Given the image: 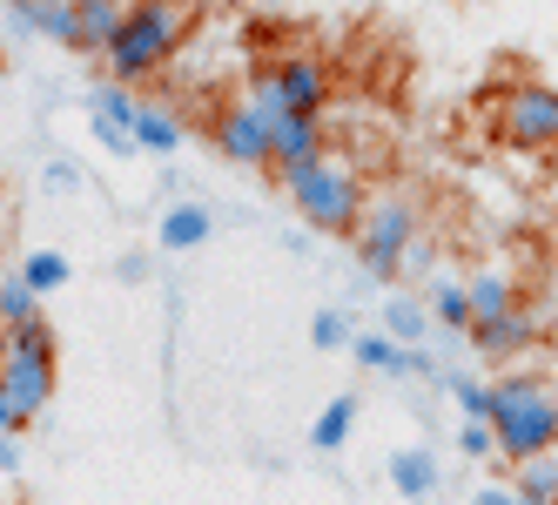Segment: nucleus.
Listing matches in <instances>:
<instances>
[{
	"label": "nucleus",
	"instance_id": "1",
	"mask_svg": "<svg viewBox=\"0 0 558 505\" xmlns=\"http://www.w3.org/2000/svg\"><path fill=\"white\" fill-rule=\"evenodd\" d=\"M182 34H189V8H182V0H135L122 34H114V48L101 55L108 82H122V88L148 82L155 68H169V55L182 48Z\"/></svg>",
	"mask_w": 558,
	"mask_h": 505
},
{
	"label": "nucleus",
	"instance_id": "2",
	"mask_svg": "<svg viewBox=\"0 0 558 505\" xmlns=\"http://www.w3.org/2000/svg\"><path fill=\"white\" fill-rule=\"evenodd\" d=\"M492 432H498V452L511 465L525 458H545L558 445V392L538 377H505L492 384Z\"/></svg>",
	"mask_w": 558,
	"mask_h": 505
},
{
	"label": "nucleus",
	"instance_id": "3",
	"mask_svg": "<svg viewBox=\"0 0 558 505\" xmlns=\"http://www.w3.org/2000/svg\"><path fill=\"white\" fill-rule=\"evenodd\" d=\"M283 189L303 209V223L324 229V237H356V223H364V182H356L343 163H330V155L296 169V176H283Z\"/></svg>",
	"mask_w": 558,
	"mask_h": 505
},
{
	"label": "nucleus",
	"instance_id": "4",
	"mask_svg": "<svg viewBox=\"0 0 558 505\" xmlns=\"http://www.w3.org/2000/svg\"><path fill=\"white\" fill-rule=\"evenodd\" d=\"M250 101L269 122H283V115H324L330 108V68L316 55H283L276 68H263L250 82Z\"/></svg>",
	"mask_w": 558,
	"mask_h": 505
},
{
	"label": "nucleus",
	"instance_id": "5",
	"mask_svg": "<svg viewBox=\"0 0 558 505\" xmlns=\"http://www.w3.org/2000/svg\"><path fill=\"white\" fill-rule=\"evenodd\" d=\"M411 237H417V209L404 196H377V203H364V223H356L350 243H356V256H364L371 277L404 284V250H411Z\"/></svg>",
	"mask_w": 558,
	"mask_h": 505
},
{
	"label": "nucleus",
	"instance_id": "6",
	"mask_svg": "<svg viewBox=\"0 0 558 505\" xmlns=\"http://www.w3.org/2000/svg\"><path fill=\"white\" fill-rule=\"evenodd\" d=\"M498 129L511 148H558V88L551 82H511Z\"/></svg>",
	"mask_w": 558,
	"mask_h": 505
},
{
	"label": "nucleus",
	"instance_id": "7",
	"mask_svg": "<svg viewBox=\"0 0 558 505\" xmlns=\"http://www.w3.org/2000/svg\"><path fill=\"white\" fill-rule=\"evenodd\" d=\"M324 155H330L324 115H283V122H269V169H276V182L310 169V163H324Z\"/></svg>",
	"mask_w": 558,
	"mask_h": 505
},
{
	"label": "nucleus",
	"instance_id": "8",
	"mask_svg": "<svg viewBox=\"0 0 558 505\" xmlns=\"http://www.w3.org/2000/svg\"><path fill=\"white\" fill-rule=\"evenodd\" d=\"M216 148L235 169H269V115L256 101H235L216 115Z\"/></svg>",
	"mask_w": 558,
	"mask_h": 505
},
{
	"label": "nucleus",
	"instance_id": "9",
	"mask_svg": "<svg viewBox=\"0 0 558 505\" xmlns=\"http://www.w3.org/2000/svg\"><path fill=\"white\" fill-rule=\"evenodd\" d=\"M0 384L21 398L27 418H41L54 398V351H14V344H0Z\"/></svg>",
	"mask_w": 558,
	"mask_h": 505
},
{
	"label": "nucleus",
	"instance_id": "10",
	"mask_svg": "<svg viewBox=\"0 0 558 505\" xmlns=\"http://www.w3.org/2000/svg\"><path fill=\"white\" fill-rule=\"evenodd\" d=\"M464 337H471V351H485V358H518V351H532V344H538V317H532L525 303H511L505 317H477Z\"/></svg>",
	"mask_w": 558,
	"mask_h": 505
},
{
	"label": "nucleus",
	"instance_id": "11",
	"mask_svg": "<svg viewBox=\"0 0 558 505\" xmlns=\"http://www.w3.org/2000/svg\"><path fill=\"white\" fill-rule=\"evenodd\" d=\"M135 0H74V55H108Z\"/></svg>",
	"mask_w": 558,
	"mask_h": 505
},
{
	"label": "nucleus",
	"instance_id": "12",
	"mask_svg": "<svg viewBox=\"0 0 558 505\" xmlns=\"http://www.w3.org/2000/svg\"><path fill=\"white\" fill-rule=\"evenodd\" d=\"M14 34H48V41L74 48V0H8Z\"/></svg>",
	"mask_w": 558,
	"mask_h": 505
},
{
	"label": "nucleus",
	"instance_id": "13",
	"mask_svg": "<svg viewBox=\"0 0 558 505\" xmlns=\"http://www.w3.org/2000/svg\"><path fill=\"white\" fill-rule=\"evenodd\" d=\"M209 237H216V216H209L203 203H175V209L162 216V250H175V256H182V250H203Z\"/></svg>",
	"mask_w": 558,
	"mask_h": 505
},
{
	"label": "nucleus",
	"instance_id": "14",
	"mask_svg": "<svg viewBox=\"0 0 558 505\" xmlns=\"http://www.w3.org/2000/svg\"><path fill=\"white\" fill-rule=\"evenodd\" d=\"M356 411H364V405H356V392L330 398L324 411H316V424H310V445H316V452H343V438L356 432Z\"/></svg>",
	"mask_w": 558,
	"mask_h": 505
},
{
	"label": "nucleus",
	"instance_id": "15",
	"mask_svg": "<svg viewBox=\"0 0 558 505\" xmlns=\"http://www.w3.org/2000/svg\"><path fill=\"white\" fill-rule=\"evenodd\" d=\"M390 485L404 498H430L437 492V452H390Z\"/></svg>",
	"mask_w": 558,
	"mask_h": 505
},
{
	"label": "nucleus",
	"instance_id": "16",
	"mask_svg": "<svg viewBox=\"0 0 558 505\" xmlns=\"http://www.w3.org/2000/svg\"><path fill=\"white\" fill-rule=\"evenodd\" d=\"M135 148H148V155H175V148H182V115L142 101V115H135Z\"/></svg>",
	"mask_w": 558,
	"mask_h": 505
},
{
	"label": "nucleus",
	"instance_id": "17",
	"mask_svg": "<svg viewBox=\"0 0 558 505\" xmlns=\"http://www.w3.org/2000/svg\"><path fill=\"white\" fill-rule=\"evenodd\" d=\"M27 317H41V290H34L21 269H8V277H0V330H14Z\"/></svg>",
	"mask_w": 558,
	"mask_h": 505
},
{
	"label": "nucleus",
	"instance_id": "18",
	"mask_svg": "<svg viewBox=\"0 0 558 505\" xmlns=\"http://www.w3.org/2000/svg\"><path fill=\"white\" fill-rule=\"evenodd\" d=\"M430 317L445 324V330H471V284L437 277V284H430Z\"/></svg>",
	"mask_w": 558,
	"mask_h": 505
},
{
	"label": "nucleus",
	"instance_id": "19",
	"mask_svg": "<svg viewBox=\"0 0 558 505\" xmlns=\"http://www.w3.org/2000/svg\"><path fill=\"white\" fill-rule=\"evenodd\" d=\"M518 498L525 505H558V452L518 465Z\"/></svg>",
	"mask_w": 558,
	"mask_h": 505
},
{
	"label": "nucleus",
	"instance_id": "20",
	"mask_svg": "<svg viewBox=\"0 0 558 505\" xmlns=\"http://www.w3.org/2000/svg\"><path fill=\"white\" fill-rule=\"evenodd\" d=\"M14 269H21V277H27L34 290H41V297H48V290H68V277H74V263H68L61 250H27Z\"/></svg>",
	"mask_w": 558,
	"mask_h": 505
},
{
	"label": "nucleus",
	"instance_id": "21",
	"mask_svg": "<svg viewBox=\"0 0 558 505\" xmlns=\"http://www.w3.org/2000/svg\"><path fill=\"white\" fill-rule=\"evenodd\" d=\"M511 303H518V284L505 277V269H485V277L471 284V324H477V317H505Z\"/></svg>",
	"mask_w": 558,
	"mask_h": 505
},
{
	"label": "nucleus",
	"instance_id": "22",
	"mask_svg": "<svg viewBox=\"0 0 558 505\" xmlns=\"http://www.w3.org/2000/svg\"><path fill=\"white\" fill-rule=\"evenodd\" d=\"M424 324H430V310H424V303H411V297H390V303H384V330H390L397 344H417Z\"/></svg>",
	"mask_w": 558,
	"mask_h": 505
},
{
	"label": "nucleus",
	"instance_id": "23",
	"mask_svg": "<svg viewBox=\"0 0 558 505\" xmlns=\"http://www.w3.org/2000/svg\"><path fill=\"white\" fill-rule=\"evenodd\" d=\"M310 344H316V351H350L356 330H350L343 310H316V317H310Z\"/></svg>",
	"mask_w": 558,
	"mask_h": 505
},
{
	"label": "nucleus",
	"instance_id": "24",
	"mask_svg": "<svg viewBox=\"0 0 558 505\" xmlns=\"http://www.w3.org/2000/svg\"><path fill=\"white\" fill-rule=\"evenodd\" d=\"M95 115H108L114 129H129V135H135V115H142V101H135L122 82H108V88H95Z\"/></svg>",
	"mask_w": 558,
	"mask_h": 505
},
{
	"label": "nucleus",
	"instance_id": "25",
	"mask_svg": "<svg viewBox=\"0 0 558 505\" xmlns=\"http://www.w3.org/2000/svg\"><path fill=\"white\" fill-rule=\"evenodd\" d=\"M445 384H451V398H458V411H464V418H492V384H477V377H458V371H451Z\"/></svg>",
	"mask_w": 558,
	"mask_h": 505
},
{
	"label": "nucleus",
	"instance_id": "26",
	"mask_svg": "<svg viewBox=\"0 0 558 505\" xmlns=\"http://www.w3.org/2000/svg\"><path fill=\"white\" fill-rule=\"evenodd\" d=\"M458 452H464V458H498V432H492V418H464Z\"/></svg>",
	"mask_w": 558,
	"mask_h": 505
},
{
	"label": "nucleus",
	"instance_id": "27",
	"mask_svg": "<svg viewBox=\"0 0 558 505\" xmlns=\"http://www.w3.org/2000/svg\"><path fill=\"white\" fill-rule=\"evenodd\" d=\"M430 263H437V237H424V229H417V237H411V250H404V277H424Z\"/></svg>",
	"mask_w": 558,
	"mask_h": 505
},
{
	"label": "nucleus",
	"instance_id": "28",
	"mask_svg": "<svg viewBox=\"0 0 558 505\" xmlns=\"http://www.w3.org/2000/svg\"><path fill=\"white\" fill-rule=\"evenodd\" d=\"M27 424H34V418L21 411V398L8 392V384H0V432H27Z\"/></svg>",
	"mask_w": 558,
	"mask_h": 505
},
{
	"label": "nucleus",
	"instance_id": "29",
	"mask_svg": "<svg viewBox=\"0 0 558 505\" xmlns=\"http://www.w3.org/2000/svg\"><path fill=\"white\" fill-rule=\"evenodd\" d=\"M95 135H101V148H108V155H129V148H135V135H129V129H114L108 115H95Z\"/></svg>",
	"mask_w": 558,
	"mask_h": 505
},
{
	"label": "nucleus",
	"instance_id": "30",
	"mask_svg": "<svg viewBox=\"0 0 558 505\" xmlns=\"http://www.w3.org/2000/svg\"><path fill=\"white\" fill-rule=\"evenodd\" d=\"M21 479V432H0V485Z\"/></svg>",
	"mask_w": 558,
	"mask_h": 505
},
{
	"label": "nucleus",
	"instance_id": "31",
	"mask_svg": "<svg viewBox=\"0 0 558 505\" xmlns=\"http://www.w3.org/2000/svg\"><path fill=\"white\" fill-rule=\"evenodd\" d=\"M48 189H61V196H68V189H82V169H68V163H54V169H48Z\"/></svg>",
	"mask_w": 558,
	"mask_h": 505
},
{
	"label": "nucleus",
	"instance_id": "32",
	"mask_svg": "<svg viewBox=\"0 0 558 505\" xmlns=\"http://www.w3.org/2000/svg\"><path fill=\"white\" fill-rule=\"evenodd\" d=\"M471 505H518V485H485Z\"/></svg>",
	"mask_w": 558,
	"mask_h": 505
},
{
	"label": "nucleus",
	"instance_id": "33",
	"mask_svg": "<svg viewBox=\"0 0 558 505\" xmlns=\"http://www.w3.org/2000/svg\"><path fill=\"white\" fill-rule=\"evenodd\" d=\"M148 277V256H122V284H142Z\"/></svg>",
	"mask_w": 558,
	"mask_h": 505
}]
</instances>
